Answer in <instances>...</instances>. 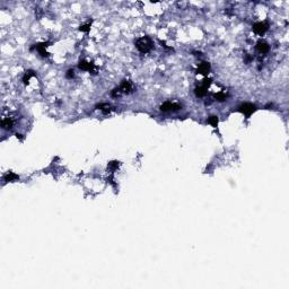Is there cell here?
I'll return each instance as SVG.
<instances>
[{
	"mask_svg": "<svg viewBox=\"0 0 289 289\" xmlns=\"http://www.w3.org/2000/svg\"><path fill=\"white\" fill-rule=\"evenodd\" d=\"M136 46L141 53H148L154 48V42L148 36H144V38H140L139 40H137Z\"/></svg>",
	"mask_w": 289,
	"mask_h": 289,
	"instance_id": "1",
	"label": "cell"
},
{
	"mask_svg": "<svg viewBox=\"0 0 289 289\" xmlns=\"http://www.w3.org/2000/svg\"><path fill=\"white\" fill-rule=\"evenodd\" d=\"M238 111L243 113L246 118H248L257 111V106L254 104H251V103H244V104H242L241 106L238 107Z\"/></svg>",
	"mask_w": 289,
	"mask_h": 289,
	"instance_id": "2",
	"label": "cell"
},
{
	"mask_svg": "<svg viewBox=\"0 0 289 289\" xmlns=\"http://www.w3.org/2000/svg\"><path fill=\"white\" fill-rule=\"evenodd\" d=\"M253 32L257 34V35H263L264 33L269 29V24L265 21H257L255 24H253Z\"/></svg>",
	"mask_w": 289,
	"mask_h": 289,
	"instance_id": "3",
	"label": "cell"
},
{
	"mask_svg": "<svg viewBox=\"0 0 289 289\" xmlns=\"http://www.w3.org/2000/svg\"><path fill=\"white\" fill-rule=\"evenodd\" d=\"M182 106L177 103H172V102H165L161 105V112H168V111H178L181 110Z\"/></svg>",
	"mask_w": 289,
	"mask_h": 289,
	"instance_id": "4",
	"label": "cell"
},
{
	"mask_svg": "<svg viewBox=\"0 0 289 289\" xmlns=\"http://www.w3.org/2000/svg\"><path fill=\"white\" fill-rule=\"evenodd\" d=\"M210 69H211V67H210V63H209V62H201V63L198 66L197 72L200 74V75H208Z\"/></svg>",
	"mask_w": 289,
	"mask_h": 289,
	"instance_id": "5",
	"label": "cell"
},
{
	"mask_svg": "<svg viewBox=\"0 0 289 289\" xmlns=\"http://www.w3.org/2000/svg\"><path fill=\"white\" fill-rule=\"evenodd\" d=\"M255 49H257V52H260V53H267V52L269 51V49H270V46H269V44L267 42H264V41H262V40H260V41L257 43Z\"/></svg>",
	"mask_w": 289,
	"mask_h": 289,
	"instance_id": "6",
	"label": "cell"
},
{
	"mask_svg": "<svg viewBox=\"0 0 289 289\" xmlns=\"http://www.w3.org/2000/svg\"><path fill=\"white\" fill-rule=\"evenodd\" d=\"M119 89H120L121 93H123V94H130V93L132 91V85L130 84V81L123 80L122 83H121V85H120V87H119Z\"/></svg>",
	"mask_w": 289,
	"mask_h": 289,
	"instance_id": "7",
	"label": "cell"
},
{
	"mask_svg": "<svg viewBox=\"0 0 289 289\" xmlns=\"http://www.w3.org/2000/svg\"><path fill=\"white\" fill-rule=\"evenodd\" d=\"M79 69L85 70V71H93V68H94V64L91 63V62H87L86 60H81L79 64H78Z\"/></svg>",
	"mask_w": 289,
	"mask_h": 289,
	"instance_id": "8",
	"label": "cell"
},
{
	"mask_svg": "<svg viewBox=\"0 0 289 289\" xmlns=\"http://www.w3.org/2000/svg\"><path fill=\"white\" fill-rule=\"evenodd\" d=\"M13 125H14V121H13L10 118L2 119V121H1V127H2L4 129L9 130V129L13 128Z\"/></svg>",
	"mask_w": 289,
	"mask_h": 289,
	"instance_id": "9",
	"label": "cell"
},
{
	"mask_svg": "<svg viewBox=\"0 0 289 289\" xmlns=\"http://www.w3.org/2000/svg\"><path fill=\"white\" fill-rule=\"evenodd\" d=\"M194 93H195V96L197 97H203L207 94V88L203 87V86H199V87L195 88Z\"/></svg>",
	"mask_w": 289,
	"mask_h": 289,
	"instance_id": "10",
	"label": "cell"
},
{
	"mask_svg": "<svg viewBox=\"0 0 289 289\" xmlns=\"http://www.w3.org/2000/svg\"><path fill=\"white\" fill-rule=\"evenodd\" d=\"M49 43H42V44H38L35 48H36V50H38V52L41 53V55H43V57H46L48 55V52L45 51V48L48 46Z\"/></svg>",
	"mask_w": 289,
	"mask_h": 289,
	"instance_id": "11",
	"label": "cell"
},
{
	"mask_svg": "<svg viewBox=\"0 0 289 289\" xmlns=\"http://www.w3.org/2000/svg\"><path fill=\"white\" fill-rule=\"evenodd\" d=\"M4 178H5L6 182H14V181H17L19 177H18V175L14 174L13 172H9V173H7V174H6Z\"/></svg>",
	"mask_w": 289,
	"mask_h": 289,
	"instance_id": "12",
	"label": "cell"
},
{
	"mask_svg": "<svg viewBox=\"0 0 289 289\" xmlns=\"http://www.w3.org/2000/svg\"><path fill=\"white\" fill-rule=\"evenodd\" d=\"M34 76H35L34 71H32V70H28V71H26V72H25V75H24V77H23V83H24L25 85H27V84L29 83V79H31L32 77H34Z\"/></svg>",
	"mask_w": 289,
	"mask_h": 289,
	"instance_id": "13",
	"label": "cell"
},
{
	"mask_svg": "<svg viewBox=\"0 0 289 289\" xmlns=\"http://www.w3.org/2000/svg\"><path fill=\"white\" fill-rule=\"evenodd\" d=\"M218 122H219L218 116H215V115L210 116V118H209V120H208V123L210 124V125H212L214 128H217V127H218Z\"/></svg>",
	"mask_w": 289,
	"mask_h": 289,
	"instance_id": "14",
	"label": "cell"
},
{
	"mask_svg": "<svg viewBox=\"0 0 289 289\" xmlns=\"http://www.w3.org/2000/svg\"><path fill=\"white\" fill-rule=\"evenodd\" d=\"M215 98L218 102H224L226 98H227V95H226L225 93H217V94H215Z\"/></svg>",
	"mask_w": 289,
	"mask_h": 289,
	"instance_id": "15",
	"label": "cell"
},
{
	"mask_svg": "<svg viewBox=\"0 0 289 289\" xmlns=\"http://www.w3.org/2000/svg\"><path fill=\"white\" fill-rule=\"evenodd\" d=\"M79 31H80V32H84V33H88L89 31H91V24H85V25L80 26L79 27Z\"/></svg>",
	"mask_w": 289,
	"mask_h": 289,
	"instance_id": "16",
	"label": "cell"
},
{
	"mask_svg": "<svg viewBox=\"0 0 289 289\" xmlns=\"http://www.w3.org/2000/svg\"><path fill=\"white\" fill-rule=\"evenodd\" d=\"M118 167H119V161H111V163H108V168L111 171H115Z\"/></svg>",
	"mask_w": 289,
	"mask_h": 289,
	"instance_id": "17",
	"label": "cell"
},
{
	"mask_svg": "<svg viewBox=\"0 0 289 289\" xmlns=\"http://www.w3.org/2000/svg\"><path fill=\"white\" fill-rule=\"evenodd\" d=\"M122 93L120 91V89H119V87L118 88H114L112 91V93H111V95H112V97H118V96H120Z\"/></svg>",
	"mask_w": 289,
	"mask_h": 289,
	"instance_id": "18",
	"label": "cell"
},
{
	"mask_svg": "<svg viewBox=\"0 0 289 289\" xmlns=\"http://www.w3.org/2000/svg\"><path fill=\"white\" fill-rule=\"evenodd\" d=\"M74 76H75V74H74V70L70 69L67 71V74H66V77L68 78V79H72L74 78Z\"/></svg>",
	"mask_w": 289,
	"mask_h": 289,
	"instance_id": "19",
	"label": "cell"
},
{
	"mask_svg": "<svg viewBox=\"0 0 289 289\" xmlns=\"http://www.w3.org/2000/svg\"><path fill=\"white\" fill-rule=\"evenodd\" d=\"M210 81H211V80H210V79H207V78H206V79H203L202 86H203V87H206V88H208L209 85H210Z\"/></svg>",
	"mask_w": 289,
	"mask_h": 289,
	"instance_id": "20",
	"label": "cell"
}]
</instances>
